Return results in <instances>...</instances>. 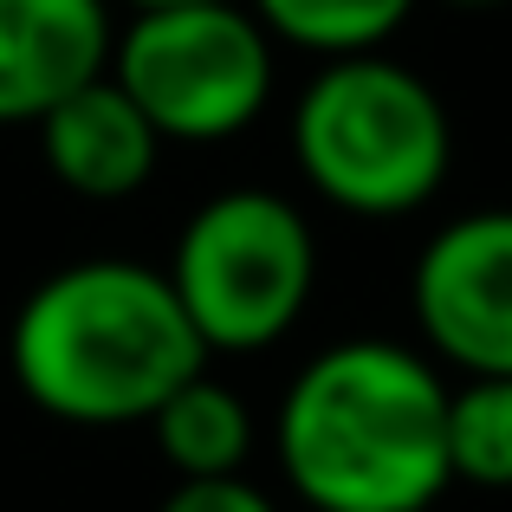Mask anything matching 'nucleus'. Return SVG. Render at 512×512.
I'll return each mask as SVG.
<instances>
[{
	"label": "nucleus",
	"mask_w": 512,
	"mask_h": 512,
	"mask_svg": "<svg viewBox=\"0 0 512 512\" xmlns=\"http://www.w3.org/2000/svg\"><path fill=\"white\" fill-rule=\"evenodd\" d=\"M448 474L480 493H512V376L448 389Z\"/></svg>",
	"instance_id": "obj_11"
},
{
	"label": "nucleus",
	"mask_w": 512,
	"mask_h": 512,
	"mask_svg": "<svg viewBox=\"0 0 512 512\" xmlns=\"http://www.w3.org/2000/svg\"><path fill=\"white\" fill-rule=\"evenodd\" d=\"M111 7H130V13H156V7H201V0H111Z\"/></svg>",
	"instance_id": "obj_13"
},
{
	"label": "nucleus",
	"mask_w": 512,
	"mask_h": 512,
	"mask_svg": "<svg viewBox=\"0 0 512 512\" xmlns=\"http://www.w3.org/2000/svg\"><path fill=\"white\" fill-rule=\"evenodd\" d=\"M7 363L20 396L52 422L137 428L195 370H208V350L175 305L163 266L78 260L20 299Z\"/></svg>",
	"instance_id": "obj_2"
},
{
	"label": "nucleus",
	"mask_w": 512,
	"mask_h": 512,
	"mask_svg": "<svg viewBox=\"0 0 512 512\" xmlns=\"http://www.w3.org/2000/svg\"><path fill=\"white\" fill-rule=\"evenodd\" d=\"M111 0H0V124H39L59 98L104 78Z\"/></svg>",
	"instance_id": "obj_7"
},
{
	"label": "nucleus",
	"mask_w": 512,
	"mask_h": 512,
	"mask_svg": "<svg viewBox=\"0 0 512 512\" xmlns=\"http://www.w3.org/2000/svg\"><path fill=\"white\" fill-rule=\"evenodd\" d=\"M33 130H39V156H46L52 182L85 201H130L163 163V137L117 91L111 72L78 85L72 98H59Z\"/></svg>",
	"instance_id": "obj_8"
},
{
	"label": "nucleus",
	"mask_w": 512,
	"mask_h": 512,
	"mask_svg": "<svg viewBox=\"0 0 512 512\" xmlns=\"http://www.w3.org/2000/svg\"><path fill=\"white\" fill-rule=\"evenodd\" d=\"M286 487L312 512H428L448 474V376L396 338L305 357L273 415Z\"/></svg>",
	"instance_id": "obj_1"
},
{
	"label": "nucleus",
	"mask_w": 512,
	"mask_h": 512,
	"mask_svg": "<svg viewBox=\"0 0 512 512\" xmlns=\"http://www.w3.org/2000/svg\"><path fill=\"white\" fill-rule=\"evenodd\" d=\"M156 512H279V506L247 474H221V480H175Z\"/></svg>",
	"instance_id": "obj_12"
},
{
	"label": "nucleus",
	"mask_w": 512,
	"mask_h": 512,
	"mask_svg": "<svg viewBox=\"0 0 512 512\" xmlns=\"http://www.w3.org/2000/svg\"><path fill=\"white\" fill-rule=\"evenodd\" d=\"M415 7L422 0H247V13L266 26L273 46L312 52L318 65L383 52L415 20Z\"/></svg>",
	"instance_id": "obj_10"
},
{
	"label": "nucleus",
	"mask_w": 512,
	"mask_h": 512,
	"mask_svg": "<svg viewBox=\"0 0 512 512\" xmlns=\"http://www.w3.org/2000/svg\"><path fill=\"white\" fill-rule=\"evenodd\" d=\"M163 448V461L175 467V480H221V474H247L253 461V409L234 383L195 370L163 409L143 422Z\"/></svg>",
	"instance_id": "obj_9"
},
{
	"label": "nucleus",
	"mask_w": 512,
	"mask_h": 512,
	"mask_svg": "<svg viewBox=\"0 0 512 512\" xmlns=\"http://www.w3.org/2000/svg\"><path fill=\"white\" fill-rule=\"evenodd\" d=\"M448 7H500V0H448Z\"/></svg>",
	"instance_id": "obj_14"
},
{
	"label": "nucleus",
	"mask_w": 512,
	"mask_h": 512,
	"mask_svg": "<svg viewBox=\"0 0 512 512\" xmlns=\"http://www.w3.org/2000/svg\"><path fill=\"white\" fill-rule=\"evenodd\" d=\"M292 163L305 188L357 221H396L441 195L454 124L441 91L389 52L325 59L292 104Z\"/></svg>",
	"instance_id": "obj_3"
},
{
	"label": "nucleus",
	"mask_w": 512,
	"mask_h": 512,
	"mask_svg": "<svg viewBox=\"0 0 512 512\" xmlns=\"http://www.w3.org/2000/svg\"><path fill=\"white\" fill-rule=\"evenodd\" d=\"M163 279L201 350H266L312 305L318 234L292 195L221 188L182 221Z\"/></svg>",
	"instance_id": "obj_4"
},
{
	"label": "nucleus",
	"mask_w": 512,
	"mask_h": 512,
	"mask_svg": "<svg viewBox=\"0 0 512 512\" xmlns=\"http://www.w3.org/2000/svg\"><path fill=\"white\" fill-rule=\"evenodd\" d=\"M273 52L279 46L247 13V0H201L130 13L104 72L163 143H227L273 104Z\"/></svg>",
	"instance_id": "obj_5"
},
{
	"label": "nucleus",
	"mask_w": 512,
	"mask_h": 512,
	"mask_svg": "<svg viewBox=\"0 0 512 512\" xmlns=\"http://www.w3.org/2000/svg\"><path fill=\"white\" fill-rule=\"evenodd\" d=\"M415 331L461 376H512V208L454 214L409 273Z\"/></svg>",
	"instance_id": "obj_6"
}]
</instances>
